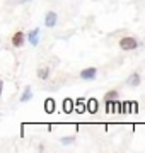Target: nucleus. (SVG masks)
Listing matches in <instances>:
<instances>
[{"mask_svg": "<svg viewBox=\"0 0 145 153\" xmlns=\"http://www.w3.org/2000/svg\"><path fill=\"white\" fill-rule=\"evenodd\" d=\"M138 41H137V38H133V36H125V38L120 39V48L123 49V51H133V49L138 48Z\"/></svg>", "mask_w": 145, "mask_h": 153, "instance_id": "f257e3e1", "label": "nucleus"}, {"mask_svg": "<svg viewBox=\"0 0 145 153\" xmlns=\"http://www.w3.org/2000/svg\"><path fill=\"white\" fill-rule=\"evenodd\" d=\"M26 39H28V36L22 33V31H16V33L12 34V38H10V43L14 48H22L24 43H26Z\"/></svg>", "mask_w": 145, "mask_h": 153, "instance_id": "f03ea898", "label": "nucleus"}, {"mask_svg": "<svg viewBox=\"0 0 145 153\" xmlns=\"http://www.w3.org/2000/svg\"><path fill=\"white\" fill-rule=\"evenodd\" d=\"M56 24H58V14L55 10H48L45 14V26L48 29H51V27H55Z\"/></svg>", "mask_w": 145, "mask_h": 153, "instance_id": "7ed1b4c3", "label": "nucleus"}, {"mask_svg": "<svg viewBox=\"0 0 145 153\" xmlns=\"http://www.w3.org/2000/svg\"><path fill=\"white\" fill-rule=\"evenodd\" d=\"M96 76H97V68H94V66L84 68V70L80 71V78L82 80H94Z\"/></svg>", "mask_w": 145, "mask_h": 153, "instance_id": "20e7f679", "label": "nucleus"}, {"mask_svg": "<svg viewBox=\"0 0 145 153\" xmlns=\"http://www.w3.org/2000/svg\"><path fill=\"white\" fill-rule=\"evenodd\" d=\"M28 43L31 46H34V48L39 44V27H34L28 33Z\"/></svg>", "mask_w": 145, "mask_h": 153, "instance_id": "39448f33", "label": "nucleus"}, {"mask_svg": "<svg viewBox=\"0 0 145 153\" xmlns=\"http://www.w3.org/2000/svg\"><path fill=\"white\" fill-rule=\"evenodd\" d=\"M140 83H142V76L138 73H132L126 80V85H130V87H138Z\"/></svg>", "mask_w": 145, "mask_h": 153, "instance_id": "423d86ee", "label": "nucleus"}, {"mask_svg": "<svg viewBox=\"0 0 145 153\" xmlns=\"http://www.w3.org/2000/svg\"><path fill=\"white\" fill-rule=\"evenodd\" d=\"M31 99H33V90H31V87H26L24 92H22V95H21V99H19V102H21V104H26V102H29Z\"/></svg>", "mask_w": 145, "mask_h": 153, "instance_id": "0eeeda50", "label": "nucleus"}, {"mask_svg": "<svg viewBox=\"0 0 145 153\" xmlns=\"http://www.w3.org/2000/svg\"><path fill=\"white\" fill-rule=\"evenodd\" d=\"M38 78L39 80H48L50 78V68L48 66H41L38 70Z\"/></svg>", "mask_w": 145, "mask_h": 153, "instance_id": "6e6552de", "label": "nucleus"}, {"mask_svg": "<svg viewBox=\"0 0 145 153\" xmlns=\"http://www.w3.org/2000/svg\"><path fill=\"white\" fill-rule=\"evenodd\" d=\"M118 97H120V92H118L116 88H113V90L104 94V100H116Z\"/></svg>", "mask_w": 145, "mask_h": 153, "instance_id": "1a4fd4ad", "label": "nucleus"}, {"mask_svg": "<svg viewBox=\"0 0 145 153\" xmlns=\"http://www.w3.org/2000/svg\"><path fill=\"white\" fill-rule=\"evenodd\" d=\"M60 141L63 143V145H72V143L75 141V136H63Z\"/></svg>", "mask_w": 145, "mask_h": 153, "instance_id": "9d476101", "label": "nucleus"}, {"mask_svg": "<svg viewBox=\"0 0 145 153\" xmlns=\"http://www.w3.org/2000/svg\"><path fill=\"white\" fill-rule=\"evenodd\" d=\"M46 111H48V112H53V100H51V99L46 100Z\"/></svg>", "mask_w": 145, "mask_h": 153, "instance_id": "9b49d317", "label": "nucleus"}, {"mask_svg": "<svg viewBox=\"0 0 145 153\" xmlns=\"http://www.w3.org/2000/svg\"><path fill=\"white\" fill-rule=\"evenodd\" d=\"M97 107H99V105H97V100H90V111H92V112H96V111H97Z\"/></svg>", "mask_w": 145, "mask_h": 153, "instance_id": "f8f14e48", "label": "nucleus"}, {"mask_svg": "<svg viewBox=\"0 0 145 153\" xmlns=\"http://www.w3.org/2000/svg\"><path fill=\"white\" fill-rule=\"evenodd\" d=\"M19 4H26V2H31V0H17Z\"/></svg>", "mask_w": 145, "mask_h": 153, "instance_id": "ddd939ff", "label": "nucleus"}]
</instances>
